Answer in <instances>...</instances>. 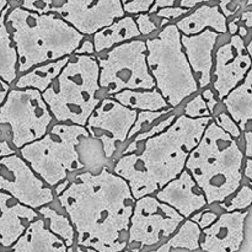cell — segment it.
Returning a JSON list of instances; mask_svg holds the SVG:
<instances>
[{
    "label": "cell",
    "instance_id": "6da1fadb",
    "mask_svg": "<svg viewBox=\"0 0 252 252\" xmlns=\"http://www.w3.org/2000/svg\"><path fill=\"white\" fill-rule=\"evenodd\" d=\"M69 179L66 189L56 199L75 229L78 246L98 252L125 251L135 203L128 182L107 165Z\"/></svg>",
    "mask_w": 252,
    "mask_h": 252
},
{
    "label": "cell",
    "instance_id": "7a4b0ae2",
    "mask_svg": "<svg viewBox=\"0 0 252 252\" xmlns=\"http://www.w3.org/2000/svg\"><path fill=\"white\" fill-rule=\"evenodd\" d=\"M212 120V116L191 118L181 112L164 132L120 155L111 169L128 182L135 199L157 193L184 171L189 153Z\"/></svg>",
    "mask_w": 252,
    "mask_h": 252
},
{
    "label": "cell",
    "instance_id": "3957f363",
    "mask_svg": "<svg viewBox=\"0 0 252 252\" xmlns=\"http://www.w3.org/2000/svg\"><path fill=\"white\" fill-rule=\"evenodd\" d=\"M17 52V73L75 53L83 33L56 14H41L14 6L5 17Z\"/></svg>",
    "mask_w": 252,
    "mask_h": 252
},
{
    "label": "cell",
    "instance_id": "277c9868",
    "mask_svg": "<svg viewBox=\"0 0 252 252\" xmlns=\"http://www.w3.org/2000/svg\"><path fill=\"white\" fill-rule=\"evenodd\" d=\"M244 153L238 140L213 120L201 140L189 153L185 169L203 192L207 204H219L230 198L243 181Z\"/></svg>",
    "mask_w": 252,
    "mask_h": 252
},
{
    "label": "cell",
    "instance_id": "5b68a950",
    "mask_svg": "<svg viewBox=\"0 0 252 252\" xmlns=\"http://www.w3.org/2000/svg\"><path fill=\"white\" fill-rule=\"evenodd\" d=\"M95 54H73L53 83L42 93L54 122L85 126L105 93L98 83Z\"/></svg>",
    "mask_w": 252,
    "mask_h": 252
},
{
    "label": "cell",
    "instance_id": "8992f818",
    "mask_svg": "<svg viewBox=\"0 0 252 252\" xmlns=\"http://www.w3.org/2000/svg\"><path fill=\"white\" fill-rule=\"evenodd\" d=\"M147 63L155 81L170 107L177 108L199 91L181 44V32L174 22L159 29L154 37L145 38Z\"/></svg>",
    "mask_w": 252,
    "mask_h": 252
},
{
    "label": "cell",
    "instance_id": "52a82bcc",
    "mask_svg": "<svg viewBox=\"0 0 252 252\" xmlns=\"http://www.w3.org/2000/svg\"><path fill=\"white\" fill-rule=\"evenodd\" d=\"M89 137L84 126L54 122L43 137L24 145L17 153L53 189L73 174L86 170L79 145L83 138Z\"/></svg>",
    "mask_w": 252,
    "mask_h": 252
},
{
    "label": "cell",
    "instance_id": "ba28073f",
    "mask_svg": "<svg viewBox=\"0 0 252 252\" xmlns=\"http://www.w3.org/2000/svg\"><path fill=\"white\" fill-rule=\"evenodd\" d=\"M98 83L106 96L122 90H150L155 81L147 63L145 39L134 38L95 54Z\"/></svg>",
    "mask_w": 252,
    "mask_h": 252
},
{
    "label": "cell",
    "instance_id": "9c48e42d",
    "mask_svg": "<svg viewBox=\"0 0 252 252\" xmlns=\"http://www.w3.org/2000/svg\"><path fill=\"white\" fill-rule=\"evenodd\" d=\"M53 122V116L37 89L11 86L0 106V125L10 128L12 144L17 150L43 137Z\"/></svg>",
    "mask_w": 252,
    "mask_h": 252
},
{
    "label": "cell",
    "instance_id": "30bf717a",
    "mask_svg": "<svg viewBox=\"0 0 252 252\" xmlns=\"http://www.w3.org/2000/svg\"><path fill=\"white\" fill-rule=\"evenodd\" d=\"M19 6L58 15L86 37L126 15L121 0H21Z\"/></svg>",
    "mask_w": 252,
    "mask_h": 252
},
{
    "label": "cell",
    "instance_id": "8fae6325",
    "mask_svg": "<svg viewBox=\"0 0 252 252\" xmlns=\"http://www.w3.org/2000/svg\"><path fill=\"white\" fill-rule=\"evenodd\" d=\"M184 220L176 209L154 194L140 197L133 207L127 249L139 252L143 248L158 245L162 239H169Z\"/></svg>",
    "mask_w": 252,
    "mask_h": 252
},
{
    "label": "cell",
    "instance_id": "7c38bea8",
    "mask_svg": "<svg viewBox=\"0 0 252 252\" xmlns=\"http://www.w3.org/2000/svg\"><path fill=\"white\" fill-rule=\"evenodd\" d=\"M138 111L126 107L111 96H105L94 110L84 127L93 139L98 140L103 158L111 160L127 140Z\"/></svg>",
    "mask_w": 252,
    "mask_h": 252
},
{
    "label": "cell",
    "instance_id": "4fadbf2b",
    "mask_svg": "<svg viewBox=\"0 0 252 252\" xmlns=\"http://www.w3.org/2000/svg\"><path fill=\"white\" fill-rule=\"evenodd\" d=\"M0 191L32 209L52 204L56 196L19 153L0 159Z\"/></svg>",
    "mask_w": 252,
    "mask_h": 252
},
{
    "label": "cell",
    "instance_id": "5bb4252c",
    "mask_svg": "<svg viewBox=\"0 0 252 252\" xmlns=\"http://www.w3.org/2000/svg\"><path fill=\"white\" fill-rule=\"evenodd\" d=\"M251 65L252 61L246 52L245 41L238 33L217 49L211 84L219 101L244 80Z\"/></svg>",
    "mask_w": 252,
    "mask_h": 252
},
{
    "label": "cell",
    "instance_id": "9a60e30c",
    "mask_svg": "<svg viewBox=\"0 0 252 252\" xmlns=\"http://www.w3.org/2000/svg\"><path fill=\"white\" fill-rule=\"evenodd\" d=\"M248 211L225 212L202 230L199 249L204 252H238L244 241V224Z\"/></svg>",
    "mask_w": 252,
    "mask_h": 252
},
{
    "label": "cell",
    "instance_id": "2e32d148",
    "mask_svg": "<svg viewBox=\"0 0 252 252\" xmlns=\"http://www.w3.org/2000/svg\"><path fill=\"white\" fill-rule=\"evenodd\" d=\"M154 196L176 209L185 219L191 218L194 213L208 206L203 192L186 169Z\"/></svg>",
    "mask_w": 252,
    "mask_h": 252
},
{
    "label": "cell",
    "instance_id": "e0dca14e",
    "mask_svg": "<svg viewBox=\"0 0 252 252\" xmlns=\"http://www.w3.org/2000/svg\"><path fill=\"white\" fill-rule=\"evenodd\" d=\"M220 34L212 29L191 36L181 34V44L189 61L199 90L208 88L212 83L213 70V51Z\"/></svg>",
    "mask_w": 252,
    "mask_h": 252
},
{
    "label": "cell",
    "instance_id": "ac0fdd59",
    "mask_svg": "<svg viewBox=\"0 0 252 252\" xmlns=\"http://www.w3.org/2000/svg\"><path fill=\"white\" fill-rule=\"evenodd\" d=\"M36 209L24 206L0 191V252L11 248L31 221L39 218Z\"/></svg>",
    "mask_w": 252,
    "mask_h": 252
},
{
    "label": "cell",
    "instance_id": "d6986e66",
    "mask_svg": "<svg viewBox=\"0 0 252 252\" xmlns=\"http://www.w3.org/2000/svg\"><path fill=\"white\" fill-rule=\"evenodd\" d=\"M181 34L191 36L212 29L219 34L228 33V19L217 4L204 2L174 22Z\"/></svg>",
    "mask_w": 252,
    "mask_h": 252
},
{
    "label": "cell",
    "instance_id": "ffe728a7",
    "mask_svg": "<svg viewBox=\"0 0 252 252\" xmlns=\"http://www.w3.org/2000/svg\"><path fill=\"white\" fill-rule=\"evenodd\" d=\"M65 243L54 235L42 217L29 224L16 243L4 252H66Z\"/></svg>",
    "mask_w": 252,
    "mask_h": 252
},
{
    "label": "cell",
    "instance_id": "44dd1931",
    "mask_svg": "<svg viewBox=\"0 0 252 252\" xmlns=\"http://www.w3.org/2000/svg\"><path fill=\"white\" fill-rule=\"evenodd\" d=\"M241 132H252V65L244 80L221 100Z\"/></svg>",
    "mask_w": 252,
    "mask_h": 252
},
{
    "label": "cell",
    "instance_id": "7402d4cb",
    "mask_svg": "<svg viewBox=\"0 0 252 252\" xmlns=\"http://www.w3.org/2000/svg\"><path fill=\"white\" fill-rule=\"evenodd\" d=\"M91 37H93L94 47H95V54H97L123 42L139 38L142 34L135 24L134 16L123 15L120 19L115 20L112 24L96 31Z\"/></svg>",
    "mask_w": 252,
    "mask_h": 252
},
{
    "label": "cell",
    "instance_id": "603a6c76",
    "mask_svg": "<svg viewBox=\"0 0 252 252\" xmlns=\"http://www.w3.org/2000/svg\"><path fill=\"white\" fill-rule=\"evenodd\" d=\"M69 59H70V57H64V58L57 59V61L33 66L26 73L20 74L15 83L12 84V86L17 89H37L38 91L43 93L53 83L54 79L59 75V73L66 65Z\"/></svg>",
    "mask_w": 252,
    "mask_h": 252
},
{
    "label": "cell",
    "instance_id": "cb8c5ba5",
    "mask_svg": "<svg viewBox=\"0 0 252 252\" xmlns=\"http://www.w3.org/2000/svg\"><path fill=\"white\" fill-rule=\"evenodd\" d=\"M111 97L135 111H161L170 107L157 88L150 90H122Z\"/></svg>",
    "mask_w": 252,
    "mask_h": 252
},
{
    "label": "cell",
    "instance_id": "d4e9b609",
    "mask_svg": "<svg viewBox=\"0 0 252 252\" xmlns=\"http://www.w3.org/2000/svg\"><path fill=\"white\" fill-rule=\"evenodd\" d=\"M11 6H7L0 16V78L12 86L19 76L17 73V52L11 38L5 17Z\"/></svg>",
    "mask_w": 252,
    "mask_h": 252
},
{
    "label": "cell",
    "instance_id": "484cf974",
    "mask_svg": "<svg viewBox=\"0 0 252 252\" xmlns=\"http://www.w3.org/2000/svg\"><path fill=\"white\" fill-rule=\"evenodd\" d=\"M201 236L202 229L198 224L191 218H186L166 243L162 244L157 250L148 252H170L171 249H187L189 251H196L199 249Z\"/></svg>",
    "mask_w": 252,
    "mask_h": 252
},
{
    "label": "cell",
    "instance_id": "4316f807",
    "mask_svg": "<svg viewBox=\"0 0 252 252\" xmlns=\"http://www.w3.org/2000/svg\"><path fill=\"white\" fill-rule=\"evenodd\" d=\"M39 216L44 219L46 225L54 235L65 243L66 248H71L75 243V229L65 213H61L49 204L37 209Z\"/></svg>",
    "mask_w": 252,
    "mask_h": 252
},
{
    "label": "cell",
    "instance_id": "83f0119b",
    "mask_svg": "<svg viewBox=\"0 0 252 252\" xmlns=\"http://www.w3.org/2000/svg\"><path fill=\"white\" fill-rule=\"evenodd\" d=\"M175 108L169 107L166 110L161 111H138L137 113V120H135L134 125L130 128V132L128 134L127 140H126L125 144H127L132 138H134L138 133L143 132L144 129L149 128L153 123H155L157 121L161 120L162 117L167 116L169 113H171Z\"/></svg>",
    "mask_w": 252,
    "mask_h": 252
},
{
    "label": "cell",
    "instance_id": "f1b7e54d",
    "mask_svg": "<svg viewBox=\"0 0 252 252\" xmlns=\"http://www.w3.org/2000/svg\"><path fill=\"white\" fill-rule=\"evenodd\" d=\"M219 206L226 212L244 211L249 208L252 206V189L248 185H243L230 198H228L223 203H219Z\"/></svg>",
    "mask_w": 252,
    "mask_h": 252
},
{
    "label": "cell",
    "instance_id": "f546056e",
    "mask_svg": "<svg viewBox=\"0 0 252 252\" xmlns=\"http://www.w3.org/2000/svg\"><path fill=\"white\" fill-rule=\"evenodd\" d=\"M134 20L140 34L145 37H149L153 32L158 31V30L161 29V27L165 26L166 24H170L166 20L160 19V17H157L153 14H148V12L135 15Z\"/></svg>",
    "mask_w": 252,
    "mask_h": 252
},
{
    "label": "cell",
    "instance_id": "4dcf8cb0",
    "mask_svg": "<svg viewBox=\"0 0 252 252\" xmlns=\"http://www.w3.org/2000/svg\"><path fill=\"white\" fill-rule=\"evenodd\" d=\"M182 108V113L187 117L191 118H199V117H207V116H212L211 112L208 110V106H207L206 100L203 98L202 94L197 93L194 94L192 97H189L187 100V102L185 103Z\"/></svg>",
    "mask_w": 252,
    "mask_h": 252
},
{
    "label": "cell",
    "instance_id": "1f68e13d",
    "mask_svg": "<svg viewBox=\"0 0 252 252\" xmlns=\"http://www.w3.org/2000/svg\"><path fill=\"white\" fill-rule=\"evenodd\" d=\"M212 118H213L214 122L219 126L223 130H225L226 133L231 135L235 139H239L241 137V130L239 128L238 123L231 118V116L229 115L225 111H218L216 110L214 113L212 115Z\"/></svg>",
    "mask_w": 252,
    "mask_h": 252
},
{
    "label": "cell",
    "instance_id": "d6a6232c",
    "mask_svg": "<svg viewBox=\"0 0 252 252\" xmlns=\"http://www.w3.org/2000/svg\"><path fill=\"white\" fill-rule=\"evenodd\" d=\"M204 2H212V0H155V2L150 7L148 14H154L157 10L167 6L184 7V9L193 10L194 7H197L201 4H204Z\"/></svg>",
    "mask_w": 252,
    "mask_h": 252
},
{
    "label": "cell",
    "instance_id": "836d02e7",
    "mask_svg": "<svg viewBox=\"0 0 252 252\" xmlns=\"http://www.w3.org/2000/svg\"><path fill=\"white\" fill-rule=\"evenodd\" d=\"M155 0H121L125 14L132 15V16L143 14V12H149Z\"/></svg>",
    "mask_w": 252,
    "mask_h": 252
},
{
    "label": "cell",
    "instance_id": "e575fe53",
    "mask_svg": "<svg viewBox=\"0 0 252 252\" xmlns=\"http://www.w3.org/2000/svg\"><path fill=\"white\" fill-rule=\"evenodd\" d=\"M15 153H17V149L12 144L10 128L5 125H0V159Z\"/></svg>",
    "mask_w": 252,
    "mask_h": 252
},
{
    "label": "cell",
    "instance_id": "d590c367",
    "mask_svg": "<svg viewBox=\"0 0 252 252\" xmlns=\"http://www.w3.org/2000/svg\"><path fill=\"white\" fill-rule=\"evenodd\" d=\"M191 10L184 9V7H174V6H167V7H161V9L157 10L153 15H155L157 17L160 19H164L169 22H175L179 19H181L182 16L187 15Z\"/></svg>",
    "mask_w": 252,
    "mask_h": 252
},
{
    "label": "cell",
    "instance_id": "8d00e7d4",
    "mask_svg": "<svg viewBox=\"0 0 252 252\" xmlns=\"http://www.w3.org/2000/svg\"><path fill=\"white\" fill-rule=\"evenodd\" d=\"M217 218H218V214H217L216 212L211 211V209H204V208L202 209V211L194 213L193 216L191 217L192 220L196 221L202 230L208 228V226H211L212 224L217 220Z\"/></svg>",
    "mask_w": 252,
    "mask_h": 252
},
{
    "label": "cell",
    "instance_id": "74e56055",
    "mask_svg": "<svg viewBox=\"0 0 252 252\" xmlns=\"http://www.w3.org/2000/svg\"><path fill=\"white\" fill-rule=\"evenodd\" d=\"M216 2L226 19L235 16L239 12V10H241L245 6L243 0H217Z\"/></svg>",
    "mask_w": 252,
    "mask_h": 252
},
{
    "label": "cell",
    "instance_id": "f35d334b",
    "mask_svg": "<svg viewBox=\"0 0 252 252\" xmlns=\"http://www.w3.org/2000/svg\"><path fill=\"white\" fill-rule=\"evenodd\" d=\"M244 138H245V154H244V157H246L244 175L246 176V179L250 180L252 185V132L250 130L244 132Z\"/></svg>",
    "mask_w": 252,
    "mask_h": 252
},
{
    "label": "cell",
    "instance_id": "ab89813d",
    "mask_svg": "<svg viewBox=\"0 0 252 252\" xmlns=\"http://www.w3.org/2000/svg\"><path fill=\"white\" fill-rule=\"evenodd\" d=\"M202 96H203V98L206 100V103L207 106H208V110L209 112H211V115H213L214 111L218 108L219 106V98L217 97V95L214 94V90L212 88H204L202 89L201 91Z\"/></svg>",
    "mask_w": 252,
    "mask_h": 252
},
{
    "label": "cell",
    "instance_id": "60d3db41",
    "mask_svg": "<svg viewBox=\"0 0 252 252\" xmlns=\"http://www.w3.org/2000/svg\"><path fill=\"white\" fill-rule=\"evenodd\" d=\"M74 54H88V56H94V54H95V47H94L93 38L85 37V38L81 41L80 46L78 47V49H76Z\"/></svg>",
    "mask_w": 252,
    "mask_h": 252
},
{
    "label": "cell",
    "instance_id": "b9f144b4",
    "mask_svg": "<svg viewBox=\"0 0 252 252\" xmlns=\"http://www.w3.org/2000/svg\"><path fill=\"white\" fill-rule=\"evenodd\" d=\"M10 89H11V85H10L9 83H6L5 80H2L1 78H0V106L4 103L5 98H6L7 94H9Z\"/></svg>",
    "mask_w": 252,
    "mask_h": 252
},
{
    "label": "cell",
    "instance_id": "7bdbcfd3",
    "mask_svg": "<svg viewBox=\"0 0 252 252\" xmlns=\"http://www.w3.org/2000/svg\"><path fill=\"white\" fill-rule=\"evenodd\" d=\"M69 182H70V179H66V180H64V181L59 182L58 185H56V186L53 187L54 196L57 197V196H59V194L63 193V192L65 191V189H66V187H68Z\"/></svg>",
    "mask_w": 252,
    "mask_h": 252
},
{
    "label": "cell",
    "instance_id": "ee69618b",
    "mask_svg": "<svg viewBox=\"0 0 252 252\" xmlns=\"http://www.w3.org/2000/svg\"><path fill=\"white\" fill-rule=\"evenodd\" d=\"M239 21H240V17H235V19L233 20V21H230L228 24V32L231 34V36H234V34L238 33V30H239Z\"/></svg>",
    "mask_w": 252,
    "mask_h": 252
},
{
    "label": "cell",
    "instance_id": "f6af8a7d",
    "mask_svg": "<svg viewBox=\"0 0 252 252\" xmlns=\"http://www.w3.org/2000/svg\"><path fill=\"white\" fill-rule=\"evenodd\" d=\"M238 32H239V36H240V37H243V38H244V37H246V36H248V29H246V27L245 26H240V25H239V30H238Z\"/></svg>",
    "mask_w": 252,
    "mask_h": 252
},
{
    "label": "cell",
    "instance_id": "bcb514c9",
    "mask_svg": "<svg viewBox=\"0 0 252 252\" xmlns=\"http://www.w3.org/2000/svg\"><path fill=\"white\" fill-rule=\"evenodd\" d=\"M9 2H7V0H0V16H1L2 11H4L5 9H6L7 6H9ZM11 6V5H10Z\"/></svg>",
    "mask_w": 252,
    "mask_h": 252
},
{
    "label": "cell",
    "instance_id": "7dc6e473",
    "mask_svg": "<svg viewBox=\"0 0 252 252\" xmlns=\"http://www.w3.org/2000/svg\"><path fill=\"white\" fill-rule=\"evenodd\" d=\"M76 251H78V252H98V251H96L95 249L81 248V246H78V248H76Z\"/></svg>",
    "mask_w": 252,
    "mask_h": 252
},
{
    "label": "cell",
    "instance_id": "c3c4849f",
    "mask_svg": "<svg viewBox=\"0 0 252 252\" xmlns=\"http://www.w3.org/2000/svg\"><path fill=\"white\" fill-rule=\"evenodd\" d=\"M245 47H246V52H248L249 56H250V58L252 61V37H251V41L249 42L248 44H245Z\"/></svg>",
    "mask_w": 252,
    "mask_h": 252
},
{
    "label": "cell",
    "instance_id": "681fc988",
    "mask_svg": "<svg viewBox=\"0 0 252 252\" xmlns=\"http://www.w3.org/2000/svg\"><path fill=\"white\" fill-rule=\"evenodd\" d=\"M20 1H21V0H7V2H9V4L11 5V7L20 5Z\"/></svg>",
    "mask_w": 252,
    "mask_h": 252
},
{
    "label": "cell",
    "instance_id": "f907efd6",
    "mask_svg": "<svg viewBox=\"0 0 252 252\" xmlns=\"http://www.w3.org/2000/svg\"><path fill=\"white\" fill-rule=\"evenodd\" d=\"M244 5H245L246 7L252 6V0H245V2H244Z\"/></svg>",
    "mask_w": 252,
    "mask_h": 252
},
{
    "label": "cell",
    "instance_id": "816d5d0a",
    "mask_svg": "<svg viewBox=\"0 0 252 252\" xmlns=\"http://www.w3.org/2000/svg\"><path fill=\"white\" fill-rule=\"evenodd\" d=\"M66 252H74L73 246H71V248H68V250H66Z\"/></svg>",
    "mask_w": 252,
    "mask_h": 252
},
{
    "label": "cell",
    "instance_id": "f5cc1de1",
    "mask_svg": "<svg viewBox=\"0 0 252 252\" xmlns=\"http://www.w3.org/2000/svg\"><path fill=\"white\" fill-rule=\"evenodd\" d=\"M217 1V0H212V2H216Z\"/></svg>",
    "mask_w": 252,
    "mask_h": 252
},
{
    "label": "cell",
    "instance_id": "db71d44e",
    "mask_svg": "<svg viewBox=\"0 0 252 252\" xmlns=\"http://www.w3.org/2000/svg\"><path fill=\"white\" fill-rule=\"evenodd\" d=\"M243 1H244V2H245V0H243Z\"/></svg>",
    "mask_w": 252,
    "mask_h": 252
}]
</instances>
